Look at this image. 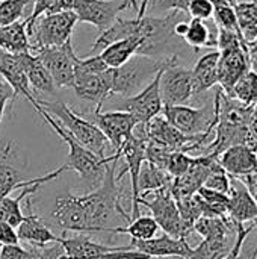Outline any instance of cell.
Masks as SVG:
<instances>
[{
	"instance_id": "6da1fadb",
	"label": "cell",
	"mask_w": 257,
	"mask_h": 259,
	"mask_svg": "<svg viewBox=\"0 0 257 259\" xmlns=\"http://www.w3.org/2000/svg\"><path fill=\"white\" fill-rule=\"evenodd\" d=\"M120 158H115L105 171L101 184L88 194L79 196L80 205L85 212L86 234H106L111 229V222L118 215L117 208L120 203L121 187L117 181V165Z\"/></svg>"
},
{
	"instance_id": "7a4b0ae2",
	"label": "cell",
	"mask_w": 257,
	"mask_h": 259,
	"mask_svg": "<svg viewBox=\"0 0 257 259\" xmlns=\"http://www.w3.org/2000/svg\"><path fill=\"white\" fill-rule=\"evenodd\" d=\"M254 105L248 106L229 97L220 88L218 100V121L214 132V140L208 146L203 155L220 156L232 146L245 144L248 135V126L253 117Z\"/></svg>"
},
{
	"instance_id": "3957f363",
	"label": "cell",
	"mask_w": 257,
	"mask_h": 259,
	"mask_svg": "<svg viewBox=\"0 0 257 259\" xmlns=\"http://www.w3.org/2000/svg\"><path fill=\"white\" fill-rule=\"evenodd\" d=\"M35 111L42 117V120L53 129V132L68 146V156L65 161V167L68 171H76L85 182L92 185V188H97V185L101 184L106 167L115 159L120 158V152H115L111 156H98L97 153L88 150L85 146H82L79 141H76L48 112H45L39 105L35 106Z\"/></svg>"
},
{
	"instance_id": "277c9868",
	"label": "cell",
	"mask_w": 257,
	"mask_h": 259,
	"mask_svg": "<svg viewBox=\"0 0 257 259\" xmlns=\"http://www.w3.org/2000/svg\"><path fill=\"white\" fill-rule=\"evenodd\" d=\"M36 103L45 112H48L76 141H79L82 146L97 153L98 156H105L108 140L92 121L76 114L64 102H47L36 99Z\"/></svg>"
},
{
	"instance_id": "5b68a950",
	"label": "cell",
	"mask_w": 257,
	"mask_h": 259,
	"mask_svg": "<svg viewBox=\"0 0 257 259\" xmlns=\"http://www.w3.org/2000/svg\"><path fill=\"white\" fill-rule=\"evenodd\" d=\"M77 23V15L71 9L53 14H42L35 21L29 24L26 23L30 52L33 53L45 47L65 44L71 39L74 26Z\"/></svg>"
},
{
	"instance_id": "8992f818",
	"label": "cell",
	"mask_w": 257,
	"mask_h": 259,
	"mask_svg": "<svg viewBox=\"0 0 257 259\" xmlns=\"http://www.w3.org/2000/svg\"><path fill=\"white\" fill-rule=\"evenodd\" d=\"M171 58V56H170ZM170 58L153 59L141 55H135L124 65L118 68H109L111 71V94L112 96H124L130 97L139 93V88L144 85L148 77H155V74L168 62Z\"/></svg>"
},
{
	"instance_id": "52a82bcc",
	"label": "cell",
	"mask_w": 257,
	"mask_h": 259,
	"mask_svg": "<svg viewBox=\"0 0 257 259\" xmlns=\"http://www.w3.org/2000/svg\"><path fill=\"white\" fill-rule=\"evenodd\" d=\"M218 100L220 88L215 93L212 105H204L201 108H194L188 105L168 106L164 105L162 114L177 131L185 135H200L208 131H215L218 121Z\"/></svg>"
},
{
	"instance_id": "ba28073f",
	"label": "cell",
	"mask_w": 257,
	"mask_h": 259,
	"mask_svg": "<svg viewBox=\"0 0 257 259\" xmlns=\"http://www.w3.org/2000/svg\"><path fill=\"white\" fill-rule=\"evenodd\" d=\"M138 205H144L151 211L155 222L158 223L159 229L164 231V234L173 238H188V235L192 234V231H189L182 222L170 188L158 190L145 197H139Z\"/></svg>"
},
{
	"instance_id": "9c48e42d",
	"label": "cell",
	"mask_w": 257,
	"mask_h": 259,
	"mask_svg": "<svg viewBox=\"0 0 257 259\" xmlns=\"http://www.w3.org/2000/svg\"><path fill=\"white\" fill-rule=\"evenodd\" d=\"M59 244L62 246L67 259H150L147 255L133 250L130 246H103L85 234L61 238Z\"/></svg>"
},
{
	"instance_id": "30bf717a",
	"label": "cell",
	"mask_w": 257,
	"mask_h": 259,
	"mask_svg": "<svg viewBox=\"0 0 257 259\" xmlns=\"http://www.w3.org/2000/svg\"><path fill=\"white\" fill-rule=\"evenodd\" d=\"M147 144H148V138H147V132H145V124H136V127L133 129V134L123 143L121 149L118 150L121 158H124V161H126V167L120 171V175H117V181L120 182V179L127 171L130 173V184H132V211H130V217L132 219L139 217L138 176H139L142 164L145 162Z\"/></svg>"
},
{
	"instance_id": "8fae6325",
	"label": "cell",
	"mask_w": 257,
	"mask_h": 259,
	"mask_svg": "<svg viewBox=\"0 0 257 259\" xmlns=\"http://www.w3.org/2000/svg\"><path fill=\"white\" fill-rule=\"evenodd\" d=\"M176 58H177V55L171 56L168 59V62L155 74V77L150 80V83H147V87H144L139 93L123 99V102L118 105V111H126V112L132 114L136 118L138 124H147L155 117H158L164 108L161 90H159L161 74H162V70Z\"/></svg>"
},
{
	"instance_id": "7c38bea8",
	"label": "cell",
	"mask_w": 257,
	"mask_h": 259,
	"mask_svg": "<svg viewBox=\"0 0 257 259\" xmlns=\"http://www.w3.org/2000/svg\"><path fill=\"white\" fill-rule=\"evenodd\" d=\"M33 55H36L44 64L58 88H73L79 56L74 53L71 39L62 46L36 50Z\"/></svg>"
},
{
	"instance_id": "4fadbf2b",
	"label": "cell",
	"mask_w": 257,
	"mask_h": 259,
	"mask_svg": "<svg viewBox=\"0 0 257 259\" xmlns=\"http://www.w3.org/2000/svg\"><path fill=\"white\" fill-rule=\"evenodd\" d=\"M129 6H132L129 0H73L71 11L77 15V21L92 24L101 33Z\"/></svg>"
},
{
	"instance_id": "5bb4252c",
	"label": "cell",
	"mask_w": 257,
	"mask_h": 259,
	"mask_svg": "<svg viewBox=\"0 0 257 259\" xmlns=\"http://www.w3.org/2000/svg\"><path fill=\"white\" fill-rule=\"evenodd\" d=\"M162 103L168 106L186 105L194 97L192 73L177 64V58L173 59L161 74L159 82Z\"/></svg>"
},
{
	"instance_id": "9a60e30c",
	"label": "cell",
	"mask_w": 257,
	"mask_h": 259,
	"mask_svg": "<svg viewBox=\"0 0 257 259\" xmlns=\"http://www.w3.org/2000/svg\"><path fill=\"white\" fill-rule=\"evenodd\" d=\"M92 118V123L101 131V134L106 137L108 143L114 147L115 152L121 149L123 143L133 134V129L138 124L136 118L132 114L118 109L109 112H101L95 109Z\"/></svg>"
},
{
	"instance_id": "2e32d148",
	"label": "cell",
	"mask_w": 257,
	"mask_h": 259,
	"mask_svg": "<svg viewBox=\"0 0 257 259\" xmlns=\"http://www.w3.org/2000/svg\"><path fill=\"white\" fill-rule=\"evenodd\" d=\"M218 52V85L224 94L230 96L236 82L250 70L247 47H232Z\"/></svg>"
},
{
	"instance_id": "e0dca14e",
	"label": "cell",
	"mask_w": 257,
	"mask_h": 259,
	"mask_svg": "<svg viewBox=\"0 0 257 259\" xmlns=\"http://www.w3.org/2000/svg\"><path fill=\"white\" fill-rule=\"evenodd\" d=\"M133 250H138L148 258H183L189 256L192 247L186 238H173L167 234L153 237L150 240H132L129 244Z\"/></svg>"
},
{
	"instance_id": "ac0fdd59",
	"label": "cell",
	"mask_w": 257,
	"mask_h": 259,
	"mask_svg": "<svg viewBox=\"0 0 257 259\" xmlns=\"http://www.w3.org/2000/svg\"><path fill=\"white\" fill-rule=\"evenodd\" d=\"M52 215L64 232H76L86 235V220L79 196H74L70 191L59 194L56 197Z\"/></svg>"
},
{
	"instance_id": "d6986e66",
	"label": "cell",
	"mask_w": 257,
	"mask_h": 259,
	"mask_svg": "<svg viewBox=\"0 0 257 259\" xmlns=\"http://www.w3.org/2000/svg\"><path fill=\"white\" fill-rule=\"evenodd\" d=\"M73 90L76 96L82 100L95 103L98 111H101L103 103L112 97L111 94V71L109 68L103 73L77 74L74 77Z\"/></svg>"
},
{
	"instance_id": "ffe728a7",
	"label": "cell",
	"mask_w": 257,
	"mask_h": 259,
	"mask_svg": "<svg viewBox=\"0 0 257 259\" xmlns=\"http://www.w3.org/2000/svg\"><path fill=\"white\" fill-rule=\"evenodd\" d=\"M218 161L224 171L236 179H242L257 171V152L245 144L229 147L218 156Z\"/></svg>"
},
{
	"instance_id": "44dd1931",
	"label": "cell",
	"mask_w": 257,
	"mask_h": 259,
	"mask_svg": "<svg viewBox=\"0 0 257 259\" xmlns=\"http://www.w3.org/2000/svg\"><path fill=\"white\" fill-rule=\"evenodd\" d=\"M227 217L236 223H247L257 220V203L247 187L230 176V193H229V209Z\"/></svg>"
},
{
	"instance_id": "7402d4cb",
	"label": "cell",
	"mask_w": 257,
	"mask_h": 259,
	"mask_svg": "<svg viewBox=\"0 0 257 259\" xmlns=\"http://www.w3.org/2000/svg\"><path fill=\"white\" fill-rule=\"evenodd\" d=\"M0 74L3 76V79L11 85V88L17 96H23L26 97L32 106L35 108L36 103V97L33 96L30 85L27 82L26 73L23 70V65L18 59L17 55H11V53H5L0 50Z\"/></svg>"
},
{
	"instance_id": "603a6c76",
	"label": "cell",
	"mask_w": 257,
	"mask_h": 259,
	"mask_svg": "<svg viewBox=\"0 0 257 259\" xmlns=\"http://www.w3.org/2000/svg\"><path fill=\"white\" fill-rule=\"evenodd\" d=\"M17 235L20 241H26L33 247H44L61 241V238L56 237L44 223V220L35 212L24 215L23 222L17 228Z\"/></svg>"
},
{
	"instance_id": "cb8c5ba5",
	"label": "cell",
	"mask_w": 257,
	"mask_h": 259,
	"mask_svg": "<svg viewBox=\"0 0 257 259\" xmlns=\"http://www.w3.org/2000/svg\"><path fill=\"white\" fill-rule=\"evenodd\" d=\"M218 59L220 52L212 50L203 55L191 70L192 83H194V96H200L212 90L218 85Z\"/></svg>"
},
{
	"instance_id": "d4e9b609",
	"label": "cell",
	"mask_w": 257,
	"mask_h": 259,
	"mask_svg": "<svg viewBox=\"0 0 257 259\" xmlns=\"http://www.w3.org/2000/svg\"><path fill=\"white\" fill-rule=\"evenodd\" d=\"M17 56L23 65V70L26 73L30 90H35V91H39L44 94H53L56 90V85H55L50 73L44 67V64L39 61V58L36 55H33L32 52H24Z\"/></svg>"
},
{
	"instance_id": "484cf974",
	"label": "cell",
	"mask_w": 257,
	"mask_h": 259,
	"mask_svg": "<svg viewBox=\"0 0 257 259\" xmlns=\"http://www.w3.org/2000/svg\"><path fill=\"white\" fill-rule=\"evenodd\" d=\"M218 27L209 20L191 18L188 21V30L183 36V42L192 47L195 52L200 49H217Z\"/></svg>"
},
{
	"instance_id": "4316f807",
	"label": "cell",
	"mask_w": 257,
	"mask_h": 259,
	"mask_svg": "<svg viewBox=\"0 0 257 259\" xmlns=\"http://www.w3.org/2000/svg\"><path fill=\"white\" fill-rule=\"evenodd\" d=\"M141 44H142V39L139 36H130V38L109 44L98 55L109 68H118L124 65L129 59H132L135 55H138Z\"/></svg>"
},
{
	"instance_id": "83f0119b",
	"label": "cell",
	"mask_w": 257,
	"mask_h": 259,
	"mask_svg": "<svg viewBox=\"0 0 257 259\" xmlns=\"http://www.w3.org/2000/svg\"><path fill=\"white\" fill-rule=\"evenodd\" d=\"M0 50L11 55L30 52V42L26 30V20L0 26Z\"/></svg>"
},
{
	"instance_id": "f1b7e54d",
	"label": "cell",
	"mask_w": 257,
	"mask_h": 259,
	"mask_svg": "<svg viewBox=\"0 0 257 259\" xmlns=\"http://www.w3.org/2000/svg\"><path fill=\"white\" fill-rule=\"evenodd\" d=\"M173 179L165 170L158 168L151 162L145 161L141 167L139 176H138V193L139 197H145L158 190L171 188ZM138 197V199H139Z\"/></svg>"
},
{
	"instance_id": "f546056e",
	"label": "cell",
	"mask_w": 257,
	"mask_h": 259,
	"mask_svg": "<svg viewBox=\"0 0 257 259\" xmlns=\"http://www.w3.org/2000/svg\"><path fill=\"white\" fill-rule=\"evenodd\" d=\"M42 187V184H33L29 187H23L21 193L18 197H5L0 200V220L6 222L8 225H11L12 228H18L20 223L24 219V214L21 211V202L24 197H29L32 194H35L39 188Z\"/></svg>"
},
{
	"instance_id": "4dcf8cb0",
	"label": "cell",
	"mask_w": 257,
	"mask_h": 259,
	"mask_svg": "<svg viewBox=\"0 0 257 259\" xmlns=\"http://www.w3.org/2000/svg\"><path fill=\"white\" fill-rule=\"evenodd\" d=\"M127 226L123 228V226H115V228H111L108 229L106 234H129L132 237V240H136V241H141V240H150L153 237L158 235L159 232V226L158 223L155 222L153 217H136V219H129L127 220Z\"/></svg>"
},
{
	"instance_id": "1f68e13d",
	"label": "cell",
	"mask_w": 257,
	"mask_h": 259,
	"mask_svg": "<svg viewBox=\"0 0 257 259\" xmlns=\"http://www.w3.org/2000/svg\"><path fill=\"white\" fill-rule=\"evenodd\" d=\"M235 12L244 41H253L257 36V0L238 2L235 5Z\"/></svg>"
},
{
	"instance_id": "d6a6232c",
	"label": "cell",
	"mask_w": 257,
	"mask_h": 259,
	"mask_svg": "<svg viewBox=\"0 0 257 259\" xmlns=\"http://www.w3.org/2000/svg\"><path fill=\"white\" fill-rule=\"evenodd\" d=\"M236 238V237H235ZM235 238L226 240H203L197 247H192L186 259H224L230 252Z\"/></svg>"
},
{
	"instance_id": "836d02e7",
	"label": "cell",
	"mask_w": 257,
	"mask_h": 259,
	"mask_svg": "<svg viewBox=\"0 0 257 259\" xmlns=\"http://www.w3.org/2000/svg\"><path fill=\"white\" fill-rule=\"evenodd\" d=\"M229 97L236 99L238 102L253 106L257 103V74L248 70L233 87L232 94Z\"/></svg>"
},
{
	"instance_id": "e575fe53",
	"label": "cell",
	"mask_w": 257,
	"mask_h": 259,
	"mask_svg": "<svg viewBox=\"0 0 257 259\" xmlns=\"http://www.w3.org/2000/svg\"><path fill=\"white\" fill-rule=\"evenodd\" d=\"M24 181L26 179L20 170L8 164L5 159L0 161V200L8 197L14 190H20Z\"/></svg>"
},
{
	"instance_id": "d590c367",
	"label": "cell",
	"mask_w": 257,
	"mask_h": 259,
	"mask_svg": "<svg viewBox=\"0 0 257 259\" xmlns=\"http://www.w3.org/2000/svg\"><path fill=\"white\" fill-rule=\"evenodd\" d=\"M33 0H0V26H6L24 15V11Z\"/></svg>"
},
{
	"instance_id": "8d00e7d4",
	"label": "cell",
	"mask_w": 257,
	"mask_h": 259,
	"mask_svg": "<svg viewBox=\"0 0 257 259\" xmlns=\"http://www.w3.org/2000/svg\"><path fill=\"white\" fill-rule=\"evenodd\" d=\"M197 194L203 199V202L214 211L215 215L218 217H224L227 215V209H229V194L201 187Z\"/></svg>"
},
{
	"instance_id": "74e56055",
	"label": "cell",
	"mask_w": 257,
	"mask_h": 259,
	"mask_svg": "<svg viewBox=\"0 0 257 259\" xmlns=\"http://www.w3.org/2000/svg\"><path fill=\"white\" fill-rule=\"evenodd\" d=\"M73 6V0H33L32 14L26 18V23L35 21L42 14H53L61 11H70Z\"/></svg>"
},
{
	"instance_id": "f35d334b",
	"label": "cell",
	"mask_w": 257,
	"mask_h": 259,
	"mask_svg": "<svg viewBox=\"0 0 257 259\" xmlns=\"http://www.w3.org/2000/svg\"><path fill=\"white\" fill-rule=\"evenodd\" d=\"M192 162H194V156H189L185 152L176 150V152H171L167 167H165V171L171 178H179L191 168Z\"/></svg>"
},
{
	"instance_id": "ab89813d",
	"label": "cell",
	"mask_w": 257,
	"mask_h": 259,
	"mask_svg": "<svg viewBox=\"0 0 257 259\" xmlns=\"http://www.w3.org/2000/svg\"><path fill=\"white\" fill-rule=\"evenodd\" d=\"M214 23L217 24L218 29H224V30H233V32H239V26H238V18H236V12H235V6H218L214 9Z\"/></svg>"
},
{
	"instance_id": "60d3db41",
	"label": "cell",
	"mask_w": 257,
	"mask_h": 259,
	"mask_svg": "<svg viewBox=\"0 0 257 259\" xmlns=\"http://www.w3.org/2000/svg\"><path fill=\"white\" fill-rule=\"evenodd\" d=\"M203 187L220 191V193H224V194H229L230 193V176L224 170L211 173L208 176V179L204 181Z\"/></svg>"
},
{
	"instance_id": "b9f144b4",
	"label": "cell",
	"mask_w": 257,
	"mask_h": 259,
	"mask_svg": "<svg viewBox=\"0 0 257 259\" xmlns=\"http://www.w3.org/2000/svg\"><path fill=\"white\" fill-rule=\"evenodd\" d=\"M214 5L209 0H191L188 15L197 20H211L214 15Z\"/></svg>"
},
{
	"instance_id": "7bdbcfd3",
	"label": "cell",
	"mask_w": 257,
	"mask_h": 259,
	"mask_svg": "<svg viewBox=\"0 0 257 259\" xmlns=\"http://www.w3.org/2000/svg\"><path fill=\"white\" fill-rule=\"evenodd\" d=\"M15 99L17 97H15L14 90L11 88V85L0 74V124H2V118H3V112H5L6 106L9 103H12Z\"/></svg>"
},
{
	"instance_id": "ee69618b",
	"label": "cell",
	"mask_w": 257,
	"mask_h": 259,
	"mask_svg": "<svg viewBox=\"0 0 257 259\" xmlns=\"http://www.w3.org/2000/svg\"><path fill=\"white\" fill-rule=\"evenodd\" d=\"M29 255V249H23L20 244L0 247V259H27Z\"/></svg>"
},
{
	"instance_id": "f6af8a7d",
	"label": "cell",
	"mask_w": 257,
	"mask_h": 259,
	"mask_svg": "<svg viewBox=\"0 0 257 259\" xmlns=\"http://www.w3.org/2000/svg\"><path fill=\"white\" fill-rule=\"evenodd\" d=\"M18 241L20 240L15 228L0 220V246H12V244H18Z\"/></svg>"
},
{
	"instance_id": "bcb514c9",
	"label": "cell",
	"mask_w": 257,
	"mask_h": 259,
	"mask_svg": "<svg viewBox=\"0 0 257 259\" xmlns=\"http://www.w3.org/2000/svg\"><path fill=\"white\" fill-rule=\"evenodd\" d=\"M191 0H158V6L165 9V11H177V12H183L188 15V8H189Z\"/></svg>"
},
{
	"instance_id": "7dc6e473",
	"label": "cell",
	"mask_w": 257,
	"mask_h": 259,
	"mask_svg": "<svg viewBox=\"0 0 257 259\" xmlns=\"http://www.w3.org/2000/svg\"><path fill=\"white\" fill-rule=\"evenodd\" d=\"M245 146L251 147L253 150L257 152V103L254 105V111H253V117L248 126V135H247V141Z\"/></svg>"
},
{
	"instance_id": "c3c4849f",
	"label": "cell",
	"mask_w": 257,
	"mask_h": 259,
	"mask_svg": "<svg viewBox=\"0 0 257 259\" xmlns=\"http://www.w3.org/2000/svg\"><path fill=\"white\" fill-rule=\"evenodd\" d=\"M247 56L250 62V70L257 74V36L253 41L247 42Z\"/></svg>"
},
{
	"instance_id": "681fc988",
	"label": "cell",
	"mask_w": 257,
	"mask_h": 259,
	"mask_svg": "<svg viewBox=\"0 0 257 259\" xmlns=\"http://www.w3.org/2000/svg\"><path fill=\"white\" fill-rule=\"evenodd\" d=\"M214 8H218V6H235L238 2L236 0H209Z\"/></svg>"
},
{
	"instance_id": "f907efd6",
	"label": "cell",
	"mask_w": 257,
	"mask_h": 259,
	"mask_svg": "<svg viewBox=\"0 0 257 259\" xmlns=\"http://www.w3.org/2000/svg\"><path fill=\"white\" fill-rule=\"evenodd\" d=\"M150 0H142L141 2V6L138 8V12H136V18H142L147 12V6H148Z\"/></svg>"
},
{
	"instance_id": "816d5d0a",
	"label": "cell",
	"mask_w": 257,
	"mask_h": 259,
	"mask_svg": "<svg viewBox=\"0 0 257 259\" xmlns=\"http://www.w3.org/2000/svg\"><path fill=\"white\" fill-rule=\"evenodd\" d=\"M129 2H130L132 8H133L135 11H138V3H136V0H129Z\"/></svg>"
},
{
	"instance_id": "f5cc1de1",
	"label": "cell",
	"mask_w": 257,
	"mask_h": 259,
	"mask_svg": "<svg viewBox=\"0 0 257 259\" xmlns=\"http://www.w3.org/2000/svg\"><path fill=\"white\" fill-rule=\"evenodd\" d=\"M151 259H174V258H151Z\"/></svg>"
},
{
	"instance_id": "db71d44e",
	"label": "cell",
	"mask_w": 257,
	"mask_h": 259,
	"mask_svg": "<svg viewBox=\"0 0 257 259\" xmlns=\"http://www.w3.org/2000/svg\"><path fill=\"white\" fill-rule=\"evenodd\" d=\"M253 223H254V225H256V226H257V220H256V222H253Z\"/></svg>"
},
{
	"instance_id": "11a10c76",
	"label": "cell",
	"mask_w": 257,
	"mask_h": 259,
	"mask_svg": "<svg viewBox=\"0 0 257 259\" xmlns=\"http://www.w3.org/2000/svg\"><path fill=\"white\" fill-rule=\"evenodd\" d=\"M174 259H183V258H174Z\"/></svg>"
},
{
	"instance_id": "9f6ffc18",
	"label": "cell",
	"mask_w": 257,
	"mask_h": 259,
	"mask_svg": "<svg viewBox=\"0 0 257 259\" xmlns=\"http://www.w3.org/2000/svg\"><path fill=\"white\" fill-rule=\"evenodd\" d=\"M0 247H2V246H0Z\"/></svg>"
}]
</instances>
